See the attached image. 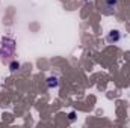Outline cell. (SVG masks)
Instances as JSON below:
<instances>
[{
  "label": "cell",
  "instance_id": "1",
  "mask_svg": "<svg viewBox=\"0 0 130 128\" xmlns=\"http://www.w3.org/2000/svg\"><path fill=\"white\" fill-rule=\"evenodd\" d=\"M14 50H15V41L9 36H5L2 39V48H0L2 60H8V57L14 54Z\"/></svg>",
  "mask_w": 130,
  "mask_h": 128
},
{
  "label": "cell",
  "instance_id": "2",
  "mask_svg": "<svg viewBox=\"0 0 130 128\" xmlns=\"http://www.w3.org/2000/svg\"><path fill=\"white\" fill-rule=\"evenodd\" d=\"M120 39H121V33L118 32V30H112V32H109V35L106 36V41L109 44H117Z\"/></svg>",
  "mask_w": 130,
  "mask_h": 128
},
{
  "label": "cell",
  "instance_id": "3",
  "mask_svg": "<svg viewBox=\"0 0 130 128\" xmlns=\"http://www.w3.org/2000/svg\"><path fill=\"white\" fill-rule=\"evenodd\" d=\"M58 86H59V78L56 75H50L47 78V88L48 89H56Z\"/></svg>",
  "mask_w": 130,
  "mask_h": 128
},
{
  "label": "cell",
  "instance_id": "4",
  "mask_svg": "<svg viewBox=\"0 0 130 128\" xmlns=\"http://www.w3.org/2000/svg\"><path fill=\"white\" fill-rule=\"evenodd\" d=\"M18 68H20V62H15V60H14V62L9 63V69H11V72H15Z\"/></svg>",
  "mask_w": 130,
  "mask_h": 128
},
{
  "label": "cell",
  "instance_id": "5",
  "mask_svg": "<svg viewBox=\"0 0 130 128\" xmlns=\"http://www.w3.org/2000/svg\"><path fill=\"white\" fill-rule=\"evenodd\" d=\"M117 2H118V0H106V5H107V6H115Z\"/></svg>",
  "mask_w": 130,
  "mask_h": 128
},
{
  "label": "cell",
  "instance_id": "6",
  "mask_svg": "<svg viewBox=\"0 0 130 128\" xmlns=\"http://www.w3.org/2000/svg\"><path fill=\"white\" fill-rule=\"evenodd\" d=\"M68 119H70V121H74V119H76V113H74V112H71V113L68 115Z\"/></svg>",
  "mask_w": 130,
  "mask_h": 128
}]
</instances>
